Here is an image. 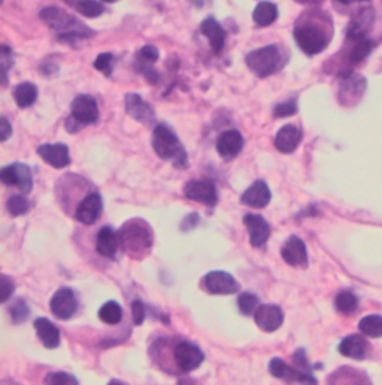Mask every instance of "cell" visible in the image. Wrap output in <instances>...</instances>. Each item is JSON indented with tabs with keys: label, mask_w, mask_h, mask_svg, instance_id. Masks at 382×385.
<instances>
[{
	"label": "cell",
	"mask_w": 382,
	"mask_h": 385,
	"mask_svg": "<svg viewBox=\"0 0 382 385\" xmlns=\"http://www.w3.org/2000/svg\"><path fill=\"white\" fill-rule=\"evenodd\" d=\"M152 149L161 160L170 162L176 169L188 167V156L176 133L166 124H158L152 131Z\"/></svg>",
	"instance_id": "obj_1"
},
{
	"label": "cell",
	"mask_w": 382,
	"mask_h": 385,
	"mask_svg": "<svg viewBox=\"0 0 382 385\" xmlns=\"http://www.w3.org/2000/svg\"><path fill=\"white\" fill-rule=\"evenodd\" d=\"M118 239L121 250L127 256L138 259L143 252L151 250L154 243V234L147 221L135 218L122 224V227L118 230Z\"/></svg>",
	"instance_id": "obj_2"
},
{
	"label": "cell",
	"mask_w": 382,
	"mask_h": 385,
	"mask_svg": "<svg viewBox=\"0 0 382 385\" xmlns=\"http://www.w3.org/2000/svg\"><path fill=\"white\" fill-rule=\"evenodd\" d=\"M42 21H45L54 32L59 35V39L72 44L75 39H85L93 35V30L85 27L75 17L68 14L60 8L50 6L41 11Z\"/></svg>",
	"instance_id": "obj_3"
},
{
	"label": "cell",
	"mask_w": 382,
	"mask_h": 385,
	"mask_svg": "<svg viewBox=\"0 0 382 385\" xmlns=\"http://www.w3.org/2000/svg\"><path fill=\"white\" fill-rule=\"evenodd\" d=\"M294 39L304 54L315 55L327 48L330 35L318 23L302 18L294 27Z\"/></svg>",
	"instance_id": "obj_4"
},
{
	"label": "cell",
	"mask_w": 382,
	"mask_h": 385,
	"mask_svg": "<svg viewBox=\"0 0 382 385\" xmlns=\"http://www.w3.org/2000/svg\"><path fill=\"white\" fill-rule=\"evenodd\" d=\"M245 63L253 73L259 78H267L282 69L284 57L276 45H267L263 48L254 50L246 55Z\"/></svg>",
	"instance_id": "obj_5"
},
{
	"label": "cell",
	"mask_w": 382,
	"mask_h": 385,
	"mask_svg": "<svg viewBox=\"0 0 382 385\" xmlns=\"http://www.w3.org/2000/svg\"><path fill=\"white\" fill-rule=\"evenodd\" d=\"M200 287L205 290L208 294L214 296H227V294H236L241 290L237 281L227 272L223 270H212L206 274L202 281H200Z\"/></svg>",
	"instance_id": "obj_6"
},
{
	"label": "cell",
	"mask_w": 382,
	"mask_h": 385,
	"mask_svg": "<svg viewBox=\"0 0 382 385\" xmlns=\"http://www.w3.org/2000/svg\"><path fill=\"white\" fill-rule=\"evenodd\" d=\"M0 180L8 187H18L23 194H28L33 189V175L30 167L24 163H12L0 171Z\"/></svg>",
	"instance_id": "obj_7"
},
{
	"label": "cell",
	"mask_w": 382,
	"mask_h": 385,
	"mask_svg": "<svg viewBox=\"0 0 382 385\" xmlns=\"http://www.w3.org/2000/svg\"><path fill=\"white\" fill-rule=\"evenodd\" d=\"M50 309L55 318L59 320H71L78 309V299L75 296V291L69 287H63L55 291L50 302Z\"/></svg>",
	"instance_id": "obj_8"
},
{
	"label": "cell",
	"mask_w": 382,
	"mask_h": 385,
	"mask_svg": "<svg viewBox=\"0 0 382 385\" xmlns=\"http://www.w3.org/2000/svg\"><path fill=\"white\" fill-rule=\"evenodd\" d=\"M174 357L179 370L193 372L205 361V354L196 344L179 342L174 350Z\"/></svg>",
	"instance_id": "obj_9"
},
{
	"label": "cell",
	"mask_w": 382,
	"mask_h": 385,
	"mask_svg": "<svg viewBox=\"0 0 382 385\" xmlns=\"http://www.w3.org/2000/svg\"><path fill=\"white\" fill-rule=\"evenodd\" d=\"M71 117H73L82 126L94 124L99 120L98 102L90 95L76 96L71 105Z\"/></svg>",
	"instance_id": "obj_10"
},
{
	"label": "cell",
	"mask_w": 382,
	"mask_h": 385,
	"mask_svg": "<svg viewBox=\"0 0 382 385\" xmlns=\"http://www.w3.org/2000/svg\"><path fill=\"white\" fill-rule=\"evenodd\" d=\"M269 372L272 377L284 379L285 382H300V384H317L311 373L302 369H293L291 366L286 364L284 360H281L280 357H273L269 363Z\"/></svg>",
	"instance_id": "obj_11"
},
{
	"label": "cell",
	"mask_w": 382,
	"mask_h": 385,
	"mask_svg": "<svg viewBox=\"0 0 382 385\" xmlns=\"http://www.w3.org/2000/svg\"><path fill=\"white\" fill-rule=\"evenodd\" d=\"M184 194L187 199L206 206H215L218 202L215 184L206 180H193L187 182L184 187Z\"/></svg>",
	"instance_id": "obj_12"
},
{
	"label": "cell",
	"mask_w": 382,
	"mask_h": 385,
	"mask_svg": "<svg viewBox=\"0 0 382 385\" xmlns=\"http://www.w3.org/2000/svg\"><path fill=\"white\" fill-rule=\"evenodd\" d=\"M281 257L282 260L295 269H307L308 261V251L304 242L298 236H290L284 242L281 248Z\"/></svg>",
	"instance_id": "obj_13"
},
{
	"label": "cell",
	"mask_w": 382,
	"mask_h": 385,
	"mask_svg": "<svg viewBox=\"0 0 382 385\" xmlns=\"http://www.w3.org/2000/svg\"><path fill=\"white\" fill-rule=\"evenodd\" d=\"M244 224L250 234V243L255 248H263L271 238V225L262 215L246 214L244 217Z\"/></svg>",
	"instance_id": "obj_14"
},
{
	"label": "cell",
	"mask_w": 382,
	"mask_h": 385,
	"mask_svg": "<svg viewBox=\"0 0 382 385\" xmlns=\"http://www.w3.org/2000/svg\"><path fill=\"white\" fill-rule=\"evenodd\" d=\"M103 211V202L99 193H90L87 197L80 202L78 208L75 211V218L76 221H80L81 224L90 225L94 224L100 218Z\"/></svg>",
	"instance_id": "obj_15"
},
{
	"label": "cell",
	"mask_w": 382,
	"mask_h": 385,
	"mask_svg": "<svg viewBox=\"0 0 382 385\" xmlns=\"http://www.w3.org/2000/svg\"><path fill=\"white\" fill-rule=\"evenodd\" d=\"M254 321L259 326L260 330L266 333H272L282 326L284 312L276 305H260L254 312Z\"/></svg>",
	"instance_id": "obj_16"
},
{
	"label": "cell",
	"mask_w": 382,
	"mask_h": 385,
	"mask_svg": "<svg viewBox=\"0 0 382 385\" xmlns=\"http://www.w3.org/2000/svg\"><path fill=\"white\" fill-rule=\"evenodd\" d=\"M126 112L140 124L152 126L156 121L154 109L136 93H129L126 96Z\"/></svg>",
	"instance_id": "obj_17"
},
{
	"label": "cell",
	"mask_w": 382,
	"mask_h": 385,
	"mask_svg": "<svg viewBox=\"0 0 382 385\" xmlns=\"http://www.w3.org/2000/svg\"><path fill=\"white\" fill-rule=\"evenodd\" d=\"M217 153L224 160H232L244 149V138L239 130H226L217 139Z\"/></svg>",
	"instance_id": "obj_18"
},
{
	"label": "cell",
	"mask_w": 382,
	"mask_h": 385,
	"mask_svg": "<svg viewBox=\"0 0 382 385\" xmlns=\"http://www.w3.org/2000/svg\"><path fill=\"white\" fill-rule=\"evenodd\" d=\"M37 154L54 169H64L71 165L69 148L64 144H44L37 147Z\"/></svg>",
	"instance_id": "obj_19"
},
{
	"label": "cell",
	"mask_w": 382,
	"mask_h": 385,
	"mask_svg": "<svg viewBox=\"0 0 382 385\" xmlns=\"http://www.w3.org/2000/svg\"><path fill=\"white\" fill-rule=\"evenodd\" d=\"M302 130L293 124H286L275 136V148L282 154H291L302 142Z\"/></svg>",
	"instance_id": "obj_20"
},
{
	"label": "cell",
	"mask_w": 382,
	"mask_h": 385,
	"mask_svg": "<svg viewBox=\"0 0 382 385\" xmlns=\"http://www.w3.org/2000/svg\"><path fill=\"white\" fill-rule=\"evenodd\" d=\"M271 199H272L271 189L262 180L255 181L250 187V189H248L241 196V202L244 205H246V206H250V208H254V209H263V208H266V206L271 203Z\"/></svg>",
	"instance_id": "obj_21"
},
{
	"label": "cell",
	"mask_w": 382,
	"mask_h": 385,
	"mask_svg": "<svg viewBox=\"0 0 382 385\" xmlns=\"http://www.w3.org/2000/svg\"><path fill=\"white\" fill-rule=\"evenodd\" d=\"M375 21V14L372 8H363L357 12V15L352 18V21L348 26V39H361V37H366L367 32L370 30L372 24Z\"/></svg>",
	"instance_id": "obj_22"
},
{
	"label": "cell",
	"mask_w": 382,
	"mask_h": 385,
	"mask_svg": "<svg viewBox=\"0 0 382 385\" xmlns=\"http://www.w3.org/2000/svg\"><path fill=\"white\" fill-rule=\"evenodd\" d=\"M118 248V233L113 232V229L109 227V225H104L98 233V238H96V251H98L102 257L113 259L117 256Z\"/></svg>",
	"instance_id": "obj_23"
},
{
	"label": "cell",
	"mask_w": 382,
	"mask_h": 385,
	"mask_svg": "<svg viewBox=\"0 0 382 385\" xmlns=\"http://www.w3.org/2000/svg\"><path fill=\"white\" fill-rule=\"evenodd\" d=\"M367 350H369V344L365 339V335H351L347 336L339 344V353L343 357H348V359H354V360H363L367 355Z\"/></svg>",
	"instance_id": "obj_24"
},
{
	"label": "cell",
	"mask_w": 382,
	"mask_h": 385,
	"mask_svg": "<svg viewBox=\"0 0 382 385\" xmlns=\"http://www.w3.org/2000/svg\"><path fill=\"white\" fill-rule=\"evenodd\" d=\"M33 327L45 348L54 350L60 345V330L46 318H36Z\"/></svg>",
	"instance_id": "obj_25"
},
{
	"label": "cell",
	"mask_w": 382,
	"mask_h": 385,
	"mask_svg": "<svg viewBox=\"0 0 382 385\" xmlns=\"http://www.w3.org/2000/svg\"><path fill=\"white\" fill-rule=\"evenodd\" d=\"M200 32L208 37L209 45H211V48L215 54H219L223 51L226 44V32L215 18H206V20L200 24Z\"/></svg>",
	"instance_id": "obj_26"
},
{
	"label": "cell",
	"mask_w": 382,
	"mask_h": 385,
	"mask_svg": "<svg viewBox=\"0 0 382 385\" xmlns=\"http://www.w3.org/2000/svg\"><path fill=\"white\" fill-rule=\"evenodd\" d=\"M278 18V8L272 2H260L253 12V20L262 27L271 26Z\"/></svg>",
	"instance_id": "obj_27"
},
{
	"label": "cell",
	"mask_w": 382,
	"mask_h": 385,
	"mask_svg": "<svg viewBox=\"0 0 382 385\" xmlns=\"http://www.w3.org/2000/svg\"><path fill=\"white\" fill-rule=\"evenodd\" d=\"M37 99V87L32 82L18 84L14 90V100L20 108L32 106Z\"/></svg>",
	"instance_id": "obj_28"
},
{
	"label": "cell",
	"mask_w": 382,
	"mask_h": 385,
	"mask_svg": "<svg viewBox=\"0 0 382 385\" xmlns=\"http://www.w3.org/2000/svg\"><path fill=\"white\" fill-rule=\"evenodd\" d=\"M68 3L87 18H98L104 11V6L98 0H68Z\"/></svg>",
	"instance_id": "obj_29"
},
{
	"label": "cell",
	"mask_w": 382,
	"mask_h": 385,
	"mask_svg": "<svg viewBox=\"0 0 382 385\" xmlns=\"http://www.w3.org/2000/svg\"><path fill=\"white\" fill-rule=\"evenodd\" d=\"M100 321L109 326H116L122 320V308L116 300H109L99 309Z\"/></svg>",
	"instance_id": "obj_30"
},
{
	"label": "cell",
	"mask_w": 382,
	"mask_h": 385,
	"mask_svg": "<svg viewBox=\"0 0 382 385\" xmlns=\"http://www.w3.org/2000/svg\"><path fill=\"white\" fill-rule=\"evenodd\" d=\"M375 42L369 39V37H361V39H354V46L351 48L349 53V62L351 64H358L365 60L370 51L374 50Z\"/></svg>",
	"instance_id": "obj_31"
},
{
	"label": "cell",
	"mask_w": 382,
	"mask_h": 385,
	"mask_svg": "<svg viewBox=\"0 0 382 385\" xmlns=\"http://www.w3.org/2000/svg\"><path fill=\"white\" fill-rule=\"evenodd\" d=\"M358 330L367 337H382V317L381 315H367L361 318L358 323Z\"/></svg>",
	"instance_id": "obj_32"
},
{
	"label": "cell",
	"mask_w": 382,
	"mask_h": 385,
	"mask_svg": "<svg viewBox=\"0 0 382 385\" xmlns=\"http://www.w3.org/2000/svg\"><path fill=\"white\" fill-rule=\"evenodd\" d=\"M334 306H336L340 314L351 315L357 311L358 300L351 291H342V293H339L336 299H334Z\"/></svg>",
	"instance_id": "obj_33"
},
{
	"label": "cell",
	"mask_w": 382,
	"mask_h": 385,
	"mask_svg": "<svg viewBox=\"0 0 382 385\" xmlns=\"http://www.w3.org/2000/svg\"><path fill=\"white\" fill-rule=\"evenodd\" d=\"M236 302H237L239 311H241L246 317L254 315V312L257 311V308H259V297H257L253 293L239 294Z\"/></svg>",
	"instance_id": "obj_34"
},
{
	"label": "cell",
	"mask_w": 382,
	"mask_h": 385,
	"mask_svg": "<svg viewBox=\"0 0 382 385\" xmlns=\"http://www.w3.org/2000/svg\"><path fill=\"white\" fill-rule=\"evenodd\" d=\"M6 209L12 217H21V215H26L28 209H30V205H28V200L24 196H12L8 199Z\"/></svg>",
	"instance_id": "obj_35"
},
{
	"label": "cell",
	"mask_w": 382,
	"mask_h": 385,
	"mask_svg": "<svg viewBox=\"0 0 382 385\" xmlns=\"http://www.w3.org/2000/svg\"><path fill=\"white\" fill-rule=\"evenodd\" d=\"M9 315H11L12 321L15 324H20V323L27 320L28 315H30V311H28V306H27L24 300L18 299L17 302L12 303L11 308H9Z\"/></svg>",
	"instance_id": "obj_36"
},
{
	"label": "cell",
	"mask_w": 382,
	"mask_h": 385,
	"mask_svg": "<svg viewBox=\"0 0 382 385\" xmlns=\"http://www.w3.org/2000/svg\"><path fill=\"white\" fill-rule=\"evenodd\" d=\"M94 68L99 72H102L103 75H107V77H109L113 68V55L111 53L99 54L98 59L94 62Z\"/></svg>",
	"instance_id": "obj_37"
},
{
	"label": "cell",
	"mask_w": 382,
	"mask_h": 385,
	"mask_svg": "<svg viewBox=\"0 0 382 385\" xmlns=\"http://www.w3.org/2000/svg\"><path fill=\"white\" fill-rule=\"evenodd\" d=\"M45 384H54V385H59V384H68V385H72V384H80L78 379H76L75 377H72V375L69 373H66V372H53V373H48L46 375V378L44 381Z\"/></svg>",
	"instance_id": "obj_38"
},
{
	"label": "cell",
	"mask_w": 382,
	"mask_h": 385,
	"mask_svg": "<svg viewBox=\"0 0 382 385\" xmlns=\"http://www.w3.org/2000/svg\"><path fill=\"white\" fill-rule=\"evenodd\" d=\"M298 112V102L295 100H290V102H284V103H278L273 108V117L276 118H284V117H291Z\"/></svg>",
	"instance_id": "obj_39"
},
{
	"label": "cell",
	"mask_w": 382,
	"mask_h": 385,
	"mask_svg": "<svg viewBox=\"0 0 382 385\" xmlns=\"http://www.w3.org/2000/svg\"><path fill=\"white\" fill-rule=\"evenodd\" d=\"M157 59H158V50L152 45L142 46L139 54H138V62L143 63V68H145V66H148V64H152L154 62H157Z\"/></svg>",
	"instance_id": "obj_40"
},
{
	"label": "cell",
	"mask_w": 382,
	"mask_h": 385,
	"mask_svg": "<svg viewBox=\"0 0 382 385\" xmlns=\"http://www.w3.org/2000/svg\"><path fill=\"white\" fill-rule=\"evenodd\" d=\"M131 315L135 326H140L143 320H145V305H143L140 300H135V302L131 303Z\"/></svg>",
	"instance_id": "obj_41"
},
{
	"label": "cell",
	"mask_w": 382,
	"mask_h": 385,
	"mask_svg": "<svg viewBox=\"0 0 382 385\" xmlns=\"http://www.w3.org/2000/svg\"><path fill=\"white\" fill-rule=\"evenodd\" d=\"M14 291H15L14 281L6 275H2V303H6L8 300L11 299Z\"/></svg>",
	"instance_id": "obj_42"
},
{
	"label": "cell",
	"mask_w": 382,
	"mask_h": 385,
	"mask_svg": "<svg viewBox=\"0 0 382 385\" xmlns=\"http://www.w3.org/2000/svg\"><path fill=\"white\" fill-rule=\"evenodd\" d=\"M14 64L12 51L6 45H2V72H3V84H6V75L11 66Z\"/></svg>",
	"instance_id": "obj_43"
},
{
	"label": "cell",
	"mask_w": 382,
	"mask_h": 385,
	"mask_svg": "<svg viewBox=\"0 0 382 385\" xmlns=\"http://www.w3.org/2000/svg\"><path fill=\"white\" fill-rule=\"evenodd\" d=\"M11 135H12V126H11V123H9L6 117H2L0 118V140H2V142H6Z\"/></svg>",
	"instance_id": "obj_44"
},
{
	"label": "cell",
	"mask_w": 382,
	"mask_h": 385,
	"mask_svg": "<svg viewBox=\"0 0 382 385\" xmlns=\"http://www.w3.org/2000/svg\"><path fill=\"white\" fill-rule=\"evenodd\" d=\"M294 361H295V364H298L299 369L308 372L309 364H308V359H307V354H304V350H298V351H295Z\"/></svg>",
	"instance_id": "obj_45"
},
{
	"label": "cell",
	"mask_w": 382,
	"mask_h": 385,
	"mask_svg": "<svg viewBox=\"0 0 382 385\" xmlns=\"http://www.w3.org/2000/svg\"><path fill=\"white\" fill-rule=\"evenodd\" d=\"M199 223V215L196 212L193 214H188L187 217L184 218V221L181 223V230H190V229H194Z\"/></svg>",
	"instance_id": "obj_46"
},
{
	"label": "cell",
	"mask_w": 382,
	"mask_h": 385,
	"mask_svg": "<svg viewBox=\"0 0 382 385\" xmlns=\"http://www.w3.org/2000/svg\"><path fill=\"white\" fill-rule=\"evenodd\" d=\"M81 127H82V124L78 123V121H76L73 117H69L68 120H66V130H68L69 133H76V131H78Z\"/></svg>",
	"instance_id": "obj_47"
},
{
	"label": "cell",
	"mask_w": 382,
	"mask_h": 385,
	"mask_svg": "<svg viewBox=\"0 0 382 385\" xmlns=\"http://www.w3.org/2000/svg\"><path fill=\"white\" fill-rule=\"evenodd\" d=\"M339 3L343 5H351V3H357V2H369V0H338Z\"/></svg>",
	"instance_id": "obj_48"
},
{
	"label": "cell",
	"mask_w": 382,
	"mask_h": 385,
	"mask_svg": "<svg viewBox=\"0 0 382 385\" xmlns=\"http://www.w3.org/2000/svg\"><path fill=\"white\" fill-rule=\"evenodd\" d=\"M103 2H107V3H113V2H117V0H103Z\"/></svg>",
	"instance_id": "obj_49"
}]
</instances>
